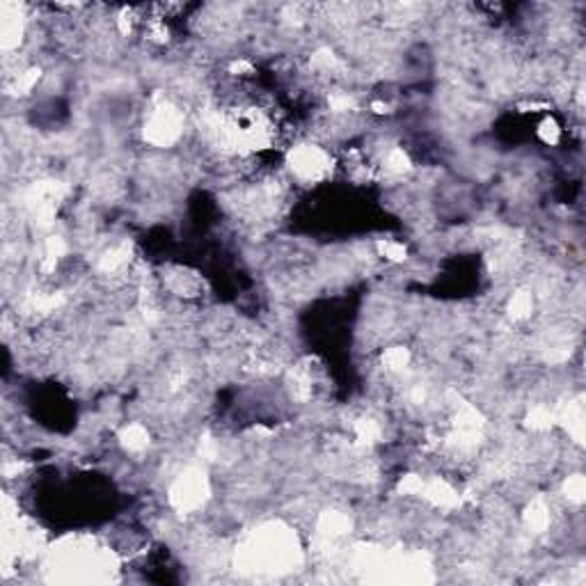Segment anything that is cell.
I'll use <instances>...</instances> for the list:
<instances>
[{"instance_id": "cell-1", "label": "cell", "mask_w": 586, "mask_h": 586, "mask_svg": "<svg viewBox=\"0 0 586 586\" xmlns=\"http://www.w3.org/2000/svg\"><path fill=\"white\" fill-rule=\"evenodd\" d=\"M536 135H538V140L543 142V145L554 147V145H559L563 129H561V124L557 122V119H554L552 115H547V117H543V122L538 124Z\"/></svg>"}]
</instances>
